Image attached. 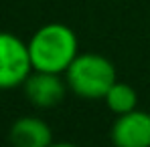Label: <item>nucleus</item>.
<instances>
[{
    "label": "nucleus",
    "instance_id": "nucleus-3",
    "mask_svg": "<svg viewBox=\"0 0 150 147\" xmlns=\"http://www.w3.org/2000/svg\"><path fill=\"white\" fill-rule=\"evenodd\" d=\"M33 73L28 45L21 36L0 30V91L23 87Z\"/></svg>",
    "mask_w": 150,
    "mask_h": 147
},
{
    "label": "nucleus",
    "instance_id": "nucleus-2",
    "mask_svg": "<svg viewBox=\"0 0 150 147\" xmlns=\"http://www.w3.org/2000/svg\"><path fill=\"white\" fill-rule=\"evenodd\" d=\"M69 91L81 99H103L110 87L118 81L116 65L100 52H79L63 73Z\"/></svg>",
    "mask_w": 150,
    "mask_h": 147
},
{
    "label": "nucleus",
    "instance_id": "nucleus-8",
    "mask_svg": "<svg viewBox=\"0 0 150 147\" xmlns=\"http://www.w3.org/2000/svg\"><path fill=\"white\" fill-rule=\"evenodd\" d=\"M49 147H79V145H75V143H69V141H53Z\"/></svg>",
    "mask_w": 150,
    "mask_h": 147
},
{
    "label": "nucleus",
    "instance_id": "nucleus-5",
    "mask_svg": "<svg viewBox=\"0 0 150 147\" xmlns=\"http://www.w3.org/2000/svg\"><path fill=\"white\" fill-rule=\"evenodd\" d=\"M114 147H150V113L142 109L116 115L110 127Z\"/></svg>",
    "mask_w": 150,
    "mask_h": 147
},
{
    "label": "nucleus",
    "instance_id": "nucleus-4",
    "mask_svg": "<svg viewBox=\"0 0 150 147\" xmlns=\"http://www.w3.org/2000/svg\"><path fill=\"white\" fill-rule=\"evenodd\" d=\"M26 101L37 109H53L63 103L69 87L65 77L59 73H47V71H35L26 77L23 83Z\"/></svg>",
    "mask_w": 150,
    "mask_h": 147
},
{
    "label": "nucleus",
    "instance_id": "nucleus-1",
    "mask_svg": "<svg viewBox=\"0 0 150 147\" xmlns=\"http://www.w3.org/2000/svg\"><path fill=\"white\" fill-rule=\"evenodd\" d=\"M26 45L35 71L63 75L79 54L77 34L65 22H47L39 26Z\"/></svg>",
    "mask_w": 150,
    "mask_h": 147
},
{
    "label": "nucleus",
    "instance_id": "nucleus-6",
    "mask_svg": "<svg viewBox=\"0 0 150 147\" xmlns=\"http://www.w3.org/2000/svg\"><path fill=\"white\" fill-rule=\"evenodd\" d=\"M8 141L12 147H49L53 143V129L41 117L23 115L12 121Z\"/></svg>",
    "mask_w": 150,
    "mask_h": 147
},
{
    "label": "nucleus",
    "instance_id": "nucleus-7",
    "mask_svg": "<svg viewBox=\"0 0 150 147\" xmlns=\"http://www.w3.org/2000/svg\"><path fill=\"white\" fill-rule=\"evenodd\" d=\"M103 103L114 115H124L128 111L138 109V93L132 85H128L124 81H116L105 93Z\"/></svg>",
    "mask_w": 150,
    "mask_h": 147
}]
</instances>
